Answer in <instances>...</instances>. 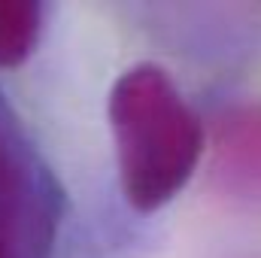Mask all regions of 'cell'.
<instances>
[{"label": "cell", "mask_w": 261, "mask_h": 258, "mask_svg": "<svg viewBox=\"0 0 261 258\" xmlns=\"http://www.w3.org/2000/svg\"><path fill=\"white\" fill-rule=\"evenodd\" d=\"M110 128L130 207L158 210L182 192L206 149L197 113L155 64L125 70L110 91Z\"/></svg>", "instance_id": "cell-1"}, {"label": "cell", "mask_w": 261, "mask_h": 258, "mask_svg": "<svg viewBox=\"0 0 261 258\" xmlns=\"http://www.w3.org/2000/svg\"><path fill=\"white\" fill-rule=\"evenodd\" d=\"M213 176L240 200H261V104L234 107L213 134Z\"/></svg>", "instance_id": "cell-2"}, {"label": "cell", "mask_w": 261, "mask_h": 258, "mask_svg": "<svg viewBox=\"0 0 261 258\" xmlns=\"http://www.w3.org/2000/svg\"><path fill=\"white\" fill-rule=\"evenodd\" d=\"M43 6L34 0H0V67H18L37 46Z\"/></svg>", "instance_id": "cell-3"}, {"label": "cell", "mask_w": 261, "mask_h": 258, "mask_svg": "<svg viewBox=\"0 0 261 258\" xmlns=\"http://www.w3.org/2000/svg\"><path fill=\"white\" fill-rule=\"evenodd\" d=\"M0 258H3V255H0Z\"/></svg>", "instance_id": "cell-4"}]
</instances>
